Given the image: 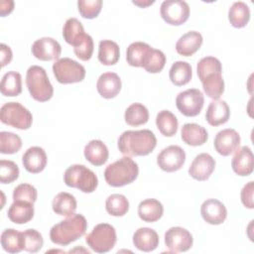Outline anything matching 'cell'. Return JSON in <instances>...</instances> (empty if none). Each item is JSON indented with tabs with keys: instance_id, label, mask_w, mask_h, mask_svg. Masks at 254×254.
Wrapping results in <instances>:
<instances>
[{
	"instance_id": "15",
	"label": "cell",
	"mask_w": 254,
	"mask_h": 254,
	"mask_svg": "<svg viewBox=\"0 0 254 254\" xmlns=\"http://www.w3.org/2000/svg\"><path fill=\"white\" fill-rule=\"evenodd\" d=\"M240 135L232 128H226L219 131L214 137V149L221 156H229L235 152L240 145Z\"/></svg>"
},
{
	"instance_id": "47",
	"label": "cell",
	"mask_w": 254,
	"mask_h": 254,
	"mask_svg": "<svg viewBox=\"0 0 254 254\" xmlns=\"http://www.w3.org/2000/svg\"><path fill=\"white\" fill-rule=\"evenodd\" d=\"M0 55H1V66L4 67L6 64H8L12 61L13 53L11 48L8 45L2 43L0 45Z\"/></svg>"
},
{
	"instance_id": "2",
	"label": "cell",
	"mask_w": 254,
	"mask_h": 254,
	"mask_svg": "<svg viewBox=\"0 0 254 254\" xmlns=\"http://www.w3.org/2000/svg\"><path fill=\"white\" fill-rule=\"evenodd\" d=\"M156 145L157 138L149 129L124 131L117 142L119 151L128 157L149 155Z\"/></svg>"
},
{
	"instance_id": "21",
	"label": "cell",
	"mask_w": 254,
	"mask_h": 254,
	"mask_svg": "<svg viewBox=\"0 0 254 254\" xmlns=\"http://www.w3.org/2000/svg\"><path fill=\"white\" fill-rule=\"evenodd\" d=\"M159 235L153 228L140 227L133 234L134 246L143 252L154 251L159 245Z\"/></svg>"
},
{
	"instance_id": "38",
	"label": "cell",
	"mask_w": 254,
	"mask_h": 254,
	"mask_svg": "<svg viewBox=\"0 0 254 254\" xmlns=\"http://www.w3.org/2000/svg\"><path fill=\"white\" fill-rule=\"evenodd\" d=\"M106 211L112 216H123L129 210V201L124 194H110L105 201Z\"/></svg>"
},
{
	"instance_id": "1",
	"label": "cell",
	"mask_w": 254,
	"mask_h": 254,
	"mask_svg": "<svg viewBox=\"0 0 254 254\" xmlns=\"http://www.w3.org/2000/svg\"><path fill=\"white\" fill-rule=\"evenodd\" d=\"M196 72L205 94L213 100L219 99L224 92V80L221 75L222 65L220 61L214 57H204L198 61Z\"/></svg>"
},
{
	"instance_id": "4",
	"label": "cell",
	"mask_w": 254,
	"mask_h": 254,
	"mask_svg": "<svg viewBox=\"0 0 254 254\" xmlns=\"http://www.w3.org/2000/svg\"><path fill=\"white\" fill-rule=\"evenodd\" d=\"M138 174V164L130 157L125 156L105 168L104 179L109 186L119 188L133 183Z\"/></svg>"
},
{
	"instance_id": "23",
	"label": "cell",
	"mask_w": 254,
	"mask_h": 254,
	"mask_svg": "<svg viewBox=\"0 0 254 254\" xmlns=\"http://www.w3.org/2000/svg\"><path fill=\"white\" fill-rule=\"evenodd\" d=\"M230 109L225 100H212L205 112V119L211 126H219L228 121Z\"/></svg>"
},
{
	"instance_id": "5",
	"label": "cell",
	"mask_w": 254,
	"mask_h": 254,
	"mask_svg": "<svg viewBox=\"0 0 254 254\" xmlns=\"http://www.w3.org/2000/svg\"><path fill=\"white\" fill-rule=\"evenodd\" d=\"M26 85L30 95L39 102L50 100L54 95V87L47 71L40 65H31L26 73Z\"/></svg>"
},
{
	"instance_id": "49",
	"label": "cell",
	"mask_w": 254,
	"mask_h": 254,
	"mask_svg": "<svg viewBox=\"0 0 254 254\" xmlns=\"http://www.w3.org/2000/svg\"><path fill=\"white\" fill-rule=\"evenodd\" d=\"M132 2H133V4L138 5V6L144 8V7H147V6L151 5V4H153L155 1L152 0V1H132Z\"/></svg>"
},
{
	"instance_id": "9",
	"label": "cell",
	"mask_w": 254,
	"mask_h": 254,
	"mask_svg": "<svg viewBox=\"0 0 254 254\" xmlns=\"http://www.w3.org/2000/svg\"><path fill=\"white\" fill-rule=\"evenodd\" d=\"M52 68L56 79L63 84L80 82L84 79L86 73L82 64L69 58L57 60Z\"/></svg>"
},
{
	"instance_id": "13",
	"label": "cell",
	"mask_w": 254,
	"mask_h": 254,
	"mask_svg": "<svg viewBox=\"0 0 254 254\" xmlns=\"http://www.w3.org/2000/svg\"><path fill=\"white\" fill-rule=\"evenodd\" d=\"M186 162V152L178 145H171L164 148L157 156V164L165 172L172 173L179 171Z\"/></svg>"
},
{
	"instance_id": "7",
	"label": "cell",
	"mask_w": 254,
	"mask_h": 254,
	"mask_svg": "<svg viewBox=\"0 0 254 254\" xmlns=\"http://www.w3.org/2000/svg\"><path fill=\"white\" fill-rule=\"evenodd\" d=\"M117 235L115 228L108 223H99L85 237L86 244L96 253L109 252L115 246Z\"/></svg>"
},
{
	"instance_id": "33",
	"label": "cell",
	"mask_w": 254,
	"mask_h": 254,
	"mask_svg": "<svg viewBox=\"0 0 254 254\" xmlns=\"http://www.w3.org/2000/svg\"><path fill=\"white\" fill-rule=\"evenodd\" d=\"M192 76L191 65L184 61L175 62L169 71V77L177 86H182L189 83Z\"/></svg>"
},
{
	"instance_id": "35",
	"label": "cell",
	"mask_w": 254,
	"mask_h": 254,
	"mask_svg": "<svg viewBox=\"0 0 254 254\" xmlns=\"http://www.w3.org/2000/svg\"><path fill=\"white\" fill-rule=\"evenodd\" d=\"M1 93L4 96H17L22 92V76L18 71L10 70L1 79Z\"/></svg>"
},
{
	"instance_id": "31",
	"label": "cell",
	"mask_w": 254,
	"mask_h": 254,
	"mask_svg": "<svg viewBox=\"0 0 254 254\" xmlns=\"http://www.w3.org/2000/svg\"><path fill=\"white\" fill-rule=\"evenodd\" d=\"M1 246L8 253H19L24 250L23 232L14 228H7L1 233Z\"/></svg>"
},
{
	"instance_id": "22",
	"label": "cell",
	"mask_w": 254,
	"mask_h": 254,
	"mask_svg": "<svg viewBox=\"0 0 254 254\" xmlns=\"http://www.w3.org/2000/svg\"><path fill=\"white\" fill-rule=\"evenodd\" d=\"M202 36L199 32L196 31H189L176 43V51L179 55L184 57L192 56L196 53L202 45Z\"/></svg>"
},
{
	"instance_id": "17",
	"label": "cell",
	"mask_w": 254,
	"mask_h": 254,
	"mask_svg": "<svg viewBox=\"0 0 254 254\" xmlns=\"http://www.w3.org/2000/svg\"><path fill=\"white\" fill-rule=\"evenodd\" d=\"M200 214L203 220L211 225H218L224 222L227 217L225 205L218 199L208 198L200 206Z\"/></svg>"
},
{
	"instance_id": "25",
	"label": "cell",
	"mask_w": 254,
	"mask_h": 254,
	"mask_svg": "<svg viewBox=\"0 0 254 254\" xmlns=\"http://www.w3.org/2000/svg\"><path fill=\"white\" fill-rule=\"evenodd\" d=\"M85 159L93 166H101L108 160L109 152L107 146L98 139L90 140L84 147Z\"/></svg>"
},
{
	"instance_id": "30",
	"label": "cell",
	"mask_w": 254,
	"mask_h": 254,
	"mask_svg": "<svg viewBox=\"0 0 254 254\" xmlns=\"http://www.w3.org/2000/svg\"><path fill=\"white\" fill-rule=\"evenodd\" d=\"M77 202L75 197L66 191L59 192L52 201V208L54 212L63 216H71L76 210Z\"/></svg>"
},
{
	"instance_id": "43",
	"label": "cell",
	"mask_w": 254,
	"mask_h": 254,
	"mask_svg": "<svg viewBox=\"0 0 254 254\" xmlns=\"http://www.w3.org/2000/svg\"><path fill=\"white\" fill-rule=\"evenodd\" d=\"M77 7L80 15L85 19H93L98 16L102 8L101 0H78Z\"/></svg>"
},
{
	"instance_id": "6",
	"label": "cell",
	"mask_w": 254,
	"mask_h": 254,
	"mask_svg": "<svg viewBox=\"0 0 254 254\" xmlns=\"http://www.w3.org/2000/svg\"><path fill=\"white\" fill-rule=\"evenodd\" d=\"M64 182L67 187L78 189L85 193L93 192L98 186L94 172L80 164L71 165L64 171Z\"/></svg>"
},
{
	"instance_id": "14",
	"label": "cell",
	"mask_w": 254,
	"mask_h": 254,
	"mask_svg": "<svg viewBox=\"0 0 254 254\" xmlns=\"http://www.w3.org/2000/svg\"><path fill=\"white\" fill-rule=\"evenodd\" d=\"M62 53L60 43L51 37H43L36 40L32 45L33 56L44 62L59 60Z\"/></svg>"
},
{
	"instance_id": "46",
	"label": "cell",
	"mask_w": 254,
	"mask_h": 254,
	"mask_svg": "<svg viewBox=\"0 0 254 254\" xmlns=\"http://www.w3.org/2000/svg\"><path fill=\"white\" fill-rule=\"evenodd\" d=\"M253 191H254V184L252 181L248 182L241 190L240 197L242 204L247 208H254V201H253Z\"/></svg>"
},
{
	"instance_id": "24",
	"label": "cell",
	"mask_w": 254,
	"mask_h": 254,
	"mask_svg": "<svg viewBox=\"0 0 254 254\" xmlns=\"http://www.w3.org/2000/svg\"><path fill=\"white\" fill-rule=\"evenodd\" d=\"M34 203L26 200H15L8 209V218L16 224H25L34 217Z\"/></svg>"
},
{
	"instance_id": "16",
	"label": "cell",
	"mask_w": 254,
	"mask_h": 254,
	"mask_svg": "<svg viewBox=\"0 0 254 254\" xmlns=\"http://www.w3.org/2000/svg\"><path fill=\"white\" fill-rule=\"evenodd\" d=\"M215 168L214 159L207 153H200L194 157L190 168V176L196 181H206Z\"/></svg>"
},
{
	"instance_id": "27",
	"label": "cell",
	"mask_w": 254,
	"mask_h": 254,
	"mask_svg": "<svg viewBox=\"0 0 254 254\" xmlns=\"http://www.w3.org/2000/svg\"><path fill=\"white\" fill-rule=\"evenodd\" d=\"M151 50L152 47L144 42H134L130 44L126 52L127 63L131 66L143 67Z\"/></svg>"
},
{
	"instance_id": "11",
	"label": "cell",
	"mask_w": 254,
	"mask_h": 254,
	"mask_svg": "<svg viewBox=\"0 0 254 254\" xmlns=\"http://www.w3.org/2000/svg\"><path fill=\"white\" fill-rule=\"evenodd\" d=\"M160 13L168 24L180 26L189 19L190 6L184 0H165L161 4Z\"/></svg>"
},
{
	"instance_id": "40",
	"label": "cell",
	"mask_w": 254,
	"mask_h": 254,
	"mask_svg": "<svg viewBox=\"0 0 254 254\" xmlns=\"http://www.w3.org/2000/svg\"><path fill=\"white\" fill-rule=\"evenodd\" d=\"M24 236V250L30 253H36L40 251L44 244L42 234L33 228H29L23 231Z\"/></svg>"
},
{
	"instance_id": "41",
	"label": "cell",
	"mask_w": 254,
	"mask_h": 254,
	"mask_svg": "<svg viewBox=\"0 0 254 254\" xmlns=\"http://www.w3.org/2000/svg\"><path fill=\"white\" fill-rule=\"evenodd\" d=\"M165 64H166L165 54L160 50H156L152 48L149 54V57L143 67L150 73H158L162 71V69L165 66Z\"/></svg>"
},
{
	"instance_id": "42",
	"label": "cell",
	"mask_w": 254,
	"mask_h": 254,
	"mask_svg": "<svg viewBox=\"0 0 254 254\" xmlns=\"http://www.w3.org/2000/svg\"><path fill=\"white\" fill-rule=\"evenodd\" d=\"M20 171L18 165L10 160L0 161V182L2 184H11L19 177Z\"/></svg>"
},
{
	"instance_id": "36",
	"label": "cell",
	"mask_w": 254,
	"mask_h": 254,
	"mask_svg": "<svg viewBox=\"0 0 254 254\" xmlns=\"http://www.w3.org/2000/svg\"><path fill=\"white\" fill-rule=\"evenodd\" d=\"M156 125L162 135L172 137L178 131L179 122L173 112L170 110H161L156 116Z\"/></svg>"
},
{
	"instance_id": "8",
	"label": "cell",
	"mask_w": 254,
	"mask_h": 254,
	"mask_svg": "<svg viewBox=\"0 0 254 254\" xmlns=\"http://www.w3.org/2000/svg\"><path fill=\"white\" fill-rule=\"evenodd\" d=\"M2 123L20 130H27L33 123L32 113L20 102H7L0 109Z\"/></svg>"
},
{
	"instance_id": "32",
	"label": "cell",
	"mask_w": 254,
	"mask_h": 254,
	"mask_svg": "<svg viewBox=\"0 0 254 254\" xmlns=\"http://www.w3.org/2000/svg\"><path fill=\"white\" fill-rule=\"evenodd\" d=\"M228 20L234 28L245 27L250 20L249 6L243 1L234 2L228 10Z\"/></svg>"
},
{
	"instance_id": "18",
	"label": "cell",
	"mask_w": 254,
	"mask_h": 254,
	"mask_svg": "<svg viewBox=\"0 0 254 254\" xmlns=\"http://www.w3.org/2000/svg\"><path fill=\"white\" fill-rule=\"evenodd\" d=\"M47 162V154L45 150L39 146L30 147L22 156V163L25 170L32 174H38L44 171Z\"/></svg>"
},
{
	"instance_id": "44",
	"label": "cell",
	"mask_w": 254,
	"mask_h": 254,
	"mask_svg": "<svg viewBox=\"0 0 254 254\" xmlns=\"http://www.w3.org/2000/svg\"><path fill=\"white\" fill-rule=\"evenodd\" d=\"M13 201L15 200H26L34 203L38 197V191L36 188L30 184H20L13 190Z\"/></svg>"
},
{
	"instance_id": "48",
	"label": "cell",
	"mask_w": 254,
	"mask_h": 254,
	"mask_svg": "<svg viewBox=\"0 0 254 254\" xmlns=\"http://www.w3.org/2000/svg\"><path fill=\"white\" fill-rule=\"evenodd\" d=\"M14 9V1L12 0H2L0 2V15L2 17L10 14Z\"/></svg>"
},
{
	"instance_id": "29",
	"label": "cell",
	"mask_w": 254,
	"mask_h": 254,
	"mask_svg": "<svg viewBox=\"0 0 254 254\" xmlns=\"http://www.w3.org/2000/svg\"><path fill=\"white\" fill-rule=\"evenodd\" d=\"M164 213L163 204L156 198H146L138 205V215L145 222H155Z\"/></svg>"
},
{
	"instance_id": "20",
	"label": "cell",
	"mask_w": 254,
	"mask_h": 254,
	"mask_svg": "<svg viewBox=\"0 0 254 254\" xmlns=\"http://www.w3.org/2000/svg\"><path fill=\"white\" fill-rule=\"evenodd\" d=\"M231 167L235 174L247 177L253 172V153L247 146L238 148L231 160Z\"/></svg>"
},
{
	"instance_id": "28",
	"label": "cell",
	"mask_w": 254,
	"mask_h": 254,
	"mask_svg": "<svg viewBox=\"0 0 254 254\" xmlns=\"http://www.w3.org/2000/svg\"><path fill=\"white\" fill-rule=\"evenodd\" d=\"M85 36L86 33L79 20L72 17L65 21L63 27V37L67 44L75 48L82 42Z\"/></svg>"
},
{
	"instance_id": "10",
	"label": "cell",
	"mask_w": 254,
	"mask_h": 254,
	"mask_svg": "<svg viewBox=\"0 0 254 254\" xmlns=\"http://www.w3.org/2000/svg\"><path fill=\"white\" fill-rule=\"evenodd\" d=\"M204 96L197 88H189L180 92L176 97V106L185 116L194 117L198 115L203 107Z\"/></svg>"
},
{
	"instance_id": "37",
	"label": "cell",
	"mask_w": 254,
	"mask_h": 254,
	"mask_svg": "<svg viewBox=\"0 0 254 254\" xmlns=\"http://www.w3.org/2000/svg\"><path fill=\"white\" fill-rule=\"evenodd\" d=\"M125 122L130 126H140L149 120L148 108L142 103L135 102L127 107L124 113Z\"/></svg>"
},
{
	"instance_id": "45",
	"label": "cell",
	"mask_w": 254,
	"mask_h": 254,
	"mask_svg": "<svg viewBox=\"0 0 254 254\" xmlns=\"http://www.w3.org/2000/svg\"><path fill=\"white\" fill-rule=\"evenodd\" d=\"M94 50V45H93V40L90 35L86 34L82 42L75 48H73V52L75 56L81 60V61H88L91 59L92 54Z\"/></svg>"
},
{
	"instance_id": "39",
	"label": "cell",
	"mask_w": 254,
	"mask_h": 254,
	"mask_svg": "<svg viewBox=\"0 0 254 254\" xmlns=\"http://www.w3.org/2000/svg\"><path fill=\"white\" fill-rule=\"evenodd\" d=\"M22 147V139L19 135L9 132H0V153L1 154H15L20 151Z\"/></svg>"
},
{
	"instance_id": "19",
	"label": "cell",
	"mask_w": 254,
	"mask_h": 254,
	"mask_svg": "<svg viewBox=\"0 0 254 254\" xmlns=\"http://www.w3.org/2000/svg\"><path fill=\"white\" fill-rule=\"evenodd\" d=\"M121 87L122 83L119 75L112 71L100 74L96 82V89L98 93L106 99L114 98L120 92Z\"/></svg>"
},
{
	"instance_id": "12",
	"label": "cell",
	"mask_w": 254,
	"mask_h": 254,
	"mask_svg": "<svg viewBox=\"0 0 254 254\" xmlns=\"http://www.w3.org/2000/svg\"><path fill=\"white\" fill-rule=\"evenodd\" d=\"M192 243L191 233L184 227L174 226L165 233V244L172 253L186 252L191 248Z\"/></svg>"
},
{
	"instance_id": "26",
	"label": "cell",
	"mask_w": 254,
	"mask_h": 254,
	"mask_svg": "<svg viewBox=\"0 0 254 254\" xmlns=\"http://www.w3.org/2000/svg\"><path fill=\"white\" fill-rule=\"evenodd\" d=\"M182 140L190 146H201L208 139L206 129L196 123H186L181 130Z\"/></svg>"
},
{
	"instance_id": "3",
	"label": "cell",
	"mask_w": 254,
	"mask_h": 254,
	"mask_svg": "<svg viewBox=\"0 0 254 254\" xmlns=\"http://www.w3.org/2000/svg\"><path fill=\"white\" fill-rule=\"evenodd\" d=\"M87 221L82 214H73L55 224L50 230V239L53 243L66 246L84 235Z\"/></svg>"
},
{
	"instance_id": "34",
	"label": "cell",
	"mask_w": 254,
	"mask_h": 254,
	"mask_svg": "<svg viewBox=\"0 0 254 254\" xmlns=\"http://www.w3.org/2000/svg\"><path fill=\"white\" fill-rule=\"evenodd\" d=\"M120 57V50L117 43L111 40H102L98 46V61L104 65L115 64Z\"/></svg>"
}]
</instances>
